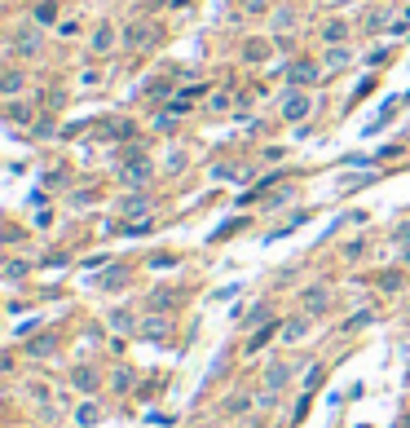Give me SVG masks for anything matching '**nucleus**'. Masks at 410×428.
Here are the masks:
<instances>
[{
  "instance_id": "nucleus-5",
  "label": "nucleus",
  "mask_w": 410,
  "mask_h": 428,
  "mask_svg": "<svg viewBox=\"0 0 410 428\" xmlns=\"http://www.w3.org/2000/svg\"><path fill=\"white\" fill-rule=\"evenodd\" d=\"M300 305H305V314H327V309H331V287L313 283V287H305V296H300Z\"/></svg>"
},
{
  "instance_id": "nucleus-22",
  "label": "nucleus",
  "mask_w": 410,
  "mask_h": 428,
  "mask_svg": "<svg viewBox=\"0 0 410 428\" xmlns=\"http://www.w3.org/2000/svg\"><path fill=\"white\" fill-rule=\"evenodd\" d=\"M31 274V260H5V283H22Z\"/></svg>"
},
{
  "instance_id": "nucleus-41",
  "label": "nucleus",
  "mask_w": 410,
  "mask_h": 428,
  "mask_svg": "<svg viewBox=\"0 0 410 428\" xmlns=\"http://www.w3.org/2000/svg\"><path fill=\"white\" fill-rule=\"evenodd\" d=\"M402 265H410V247H406V256H402Z\"/></svg>"
},
{
  "instance_id": "nucleus-43",
  "label": "nucleus",
  "mask_w": 410,
  "mask_h": 428,
  "mask_svg": "<svg viewBox=\"0 0 410 428\" xmlns=\"http://www.w3.org/2000/svg\"><path fill=\"white\" fill-rule=\"evenodd\" d=\"M172 5H177V9H181V5H186V0H172Z\"/></svg>"
},
{
  "instance_id": "nucleus-29",
  "label": "nucleus",
  "mask_w": 410,
  "mask_h": 428,
  "mask_svg": "<svg viewBox=\"0 0 410 428\" xmlns=\"http://www.w3.org/2000/svg\"><path fill=\"white\" fill-rule=\"evenodd\" d=\"M371 323H375V314H371V309H357V314L344 323V331H362V327H371Z\"/></svg>"
},
{
  "instance_id": "nucleus-36",
  "label": "nucleus",
  "mask_w": 410,
  "mask_h": 428,
  "mask_svg": "<svg viewBox=\"0 0 410 428\" xmlns=\"http://www.w3.org/2000/svg\"><path fill=\"white\" fill-rule=\"evenodd\" d=\"M168 168L181 172V168H186V154H177V150H172V154H168Z\"/></svg>"
},
{
  "instance_id": "nucleus-16",
  "label": "nucleus",
  "mask_w": 410,
  "mask_h": 428,
  "mask_svg": "<svg viewBox=\"0 0 410 428\" xmlns=\"http://www.w3.org/2000/svg\"><path fill=\"white\" fill-rule=\"evenodd\" d=\"M124 283H128V269H124V265H111V269L98 278V287H102V292H124Z\"/></svg>"
},
{
  "instance_id": "nucleus-23",
  "label": "nucleus",
  "mask_w": 410,
  "mask_h": 428,
  "mask_svg": "<svg viewBox=\"0 0 410 428\" xmlns=\"http://www.w3.org/2000/svg\"><path fill=\"white\" fill-rule=\"evenodd\" d=\"M274 49H278V44H265V40H251L247 49H243V57H247V62H265V57H269Z\"/></svg>"
},
{
  "instance_id": "nucleus-44",
  "label": "nucleus",
  "mask_w": 410,
  "mask_h": 428,
  "mask_svg": "<svg viewBox=\"0 0 410 428\" xmlns=\"http://www.w3.org/2000/svg\"><path fill=\"white\" fill-rule=\"evenodd\" d=\"M406 18H410V5H406Z\"/></svg>"
},
{
  "instance_id": "nucleus-10",
  "label": "nucleus",
  "mask_w": 410,
  "mask_h": 428,
  "mask_svg": "<svg viewBox=\"0 0 410 428\" xmlns=\"http://www.w3.org/2000/svg\"><path fill=\"white\" fill-rule=\"evenodd\" d=\"M322 44H344L348 40V35H353V27H348V22L344 18H331V22H322Z\"/></svg>"
},
{
  "instance_id": "nucleus-32",
  "label": "nucleus",
  "mask_w": 410,
  "mask_h": 428,
  "mask_svg": "<svg viewBox=\"0 0 410 428\" xmlns=\"http://www.w3.org/2000/svg\"><path fill=\"white\" fill-rule=\"evenodd\" d=\"M208 177H216V181H230V177H234V168H230V163H212V168H208Z\"/></svg>"
},
{
  "instance_id": "nucleus-14",
  "label": "nucleus",
  "mask_w": 410,
  "mask_h": 428,
  "mask_svg": "<svg viewBox=\"0 0 410 428\" xmlns=\"http://www.w3.org/2000/svg\"><path fill=\"white\" fill-rule=\"evenodd\" d=\"M106 327L119 331V336H128V331H141L137 323H132V309H111V314H106Z\"/></svg>"
},
{
  "instance_id": "nucleus-19",
  "label": "nucleus",
  "mask_w": 410,
  "mask_h": 428,
  "mask_svg": "<svg viewBox=\"0 0 410 428\" xmlns=\"http://www.w3.org/2000/svg\"><path fill=\"white\" fill-rule=\"evenodd\" d=\"M119 208H124V217H141V221L150 217V199H137V195H128Z\"/></svg>"
},
{
  "instance_id": "nucleus-37",
  "label": "nucleus",
  "mask_w": 410,
  "mask_h": 428,
  "mask_svg": "<svg viewBox=\"0 0 410 428\" xmlns=\"http://www.w3.org/2000/svg\"><path fill=\"white\" fill-rule=\"evenodd\" d=\"M225 106H230V98H225V93H216V98L208 102V111H225Z\"/></svg>"
},
{
  "instance_id": "nucleus-25",
  "label": "nucleus",
  "mask_w": 410,
  "mask_h": 428,
  "mask_svg": "<svg viewBox=\"0 0 410 428\" xmlns=\"http://www.w3.org/2000/svg\"><path fill=\"white\" fill-rule=\"evenodd\" d=\"M269 314H274V309L265 305V301L251 305V309H247V327H265V323H269Z\"/></svg>"
},
{
  "instance_id": "nucleus-38",
  "label": "nucleus",
  "mask_w": 410,
  "mask_h": 428,
  "mask_svg": "<svg viewBox=\"0 0 410 428\" xmlns=\"http://www.w3.org/2000/svg\"><path fill=\"white\" fill-rule=\"evenodd\" d=\"M27 393H31L35 402H49V389H44V384H31V389H27Z\"/></svg>"
},
{
  "instance_id": "nucleus-33",
  "label": "nucleus",
  "mask_w": 410,
  "mask_h": 428,
  "mask_svg": "<svg viewBox=\"0 0 410 428\" xmlns=\"http://www.w3.org/2000/svg\"><path fill=\"white\" fill-rule=\"evenodd\" d=\"M247 14H269V0H243Z\"/></svg>"
},
{
  "instance_id": "nucleus-17",
  "label": "nucleus",
  "mask_w": 410,
  "mask_h": 428,
  "mask_svg": "<svg viewBox=\"0 0 410 428\" xmlns=\"http://www.w3.org/2000/svg\"><path fill=\"white\" fill-rule=\"evenodd\" d=\"M137 389V375L128 371V366H115L111 371V393H132Z\"/></svg>"
},
{
  "instance_id": "nucleus-35",
  "label": "nucleus",
  "mask_w": 410,
  "mask_h": 428,
  "mask_svg": "<svg viewBox=\"0 0 410 428\" xmlns=\"http://www.w3.org/2000/svg\"><path fill=\"white\" fill-rule=\"evenodd\" d=\"M102 84V71H84V89H98Z\"/></svg>"
},
{
  "instance_id": "nucleus-4",
  "label": "nucleus",
  "mask_w": 410,
  "mask_h": 428,
  "mask_svg": "<svg viewBox=\"0 0 410 428\" xmlns=\"http://www.w3.org/2000/svg\"><path fill=\"white\" fill-rule=\"evenodd\" d=\"M309 331H313V314H296V318H287V323H283L278 336H283V344H300Z\"/></svg>"
},
{
  "instance_id": "nucleus-15",
  "label": "nucleus",
  "mask_w": 410,
  "mask_h": 428,
  "mask_svg": "<svg viewBox=\"0 0 410 428\" xmlns=\"http://www.w3.org/2000/svg\"><path fill=\"white\" fill-rule=\"evenodd\" d=\"M292 84H313V80H322V66L318 62H292Z\"/></svg>"
},
{
  "instance_id": "nucleus-40",
  "label": "nucleus",
  "mask_w": 410,
  "mask_h": 428,
  "mask_svg": "<svg viewBox=\"0 0 410 428\" xmlns=\"http://www.w3.org/2000/svg\"><path fill=\"white\" fill-rule=\"evenodd\" d=\"M393 239H397V243H406V239H410V221L397 225V230H393Z\"/></svg>"
},
{
  "instance_id": "nucleus-18",
  "label": "nucleus",
  "mask_w": 410,
  "mask_h": 428,
  "mask_svg": "<svg viewBox=\"0 0 410 428\" xmlns=\"http://www.w3.org/2000/svg\"><path fill=\"white\" fill-rule=\"evenodd\" d=\"M49 353H57V336H35V340H27V358H49Z\"/></svg>"
},
{
  "instance_id": "nucleus-26",
  "label": "nucleus",
  "mask_w": 410,
  "mask_h": 428,
  "mask_svg": "<svg viewBox=\"0 0 410 428\" xmlns=\"http://www.w3.org/2000/svg\"><path fill=\"white\" fill-rule=\"evenodd\" d=\"M31 18L35 22H57V5H53V0H40V5L31 9Z\"/></svg>"
},
{
  "instance_id": "nucleus-39",
  "label": "nucleus",
  "mask_w": 410,
  "mask_h": 428,
  "mask_svg": "<svg viewBox=\"0 0 410 428\" xmlns=\"http://www.w3.org/2000/svg\"><path fill=\"white\" fill-rule=\"evenodd\" d=\"M150 265L154 269H168V265H177V256H150Z\"/></svg>"
},
{
  "instance_id": "nucleus-6",
  "label": "nucleus",
  "mask_w": 410,
  "mask_h": 428,
  "mask_svg": "<svg viewBox=\"0 0 410 428\" xmlns=\"http://www.w3.org/2000/svg\"><path fill=\"white\" fill-rule=\"evenodd\" d=\"M119 40H124V35H119V31L111 27V22H102V27H93V40H89V49H93V53H111Z\"/></svg>"
},
{
  "instance_id": "nucleus-21",
  "label": "nucleus",
  "mask_w": 410,
  "mask_h": 428,
  "mask_svg": "<svg viewBox=\"0 0 410 428\" xmlns=\"http://www.w3.org/2000/svg\"><path fill=\"white\" fill-rule=\"evenodd\" d=\"M348 62H353V53H348L344 44H331V53H327V62H322V66H327V71H340V66H348Z\"/></svg>"
},
{
  "instance_id": "nucleus-34",
  "label": "nucleus",
  "mask_w": 410,
  "mask_h": 428,
  "mask_svg": "<svg viewBox=\"0 0 410 428\" xmlns=\"http://www.w3.org/2000/svg\"><path fill=\"white\" fill-rule=\"evenodd\" d=\"M371 181H375V172H353V177H348V186H353V190L357 186H371Z\"/></svg>"
},
{
  "instance_id": "nucleus-9",
  "label": "nucleus",
  "mask_w": 410,
  "mask_h": 428,
  "mask_svg": "<svg viewBox=\"0 0 410 428\" xmlns=\"http://www.w3.org/2000/svg\"><path fill=\"white\" fill-rule=\"evenodd\" d=\"M287 380H292V362H269L265 366V393H278Z\"/></svg>"
},
{
  "instance_id": "nucleus-7",
  "label": "nucleus",
  "mask_w": 410,
  "mask_h": 428,
  "mask_svg": "<svg viewBox=\"0 0 410 428\" xmlns=\"http://www.w3.org/2000/svg\"><path fill=\"white\" fill-rule=\"evenodd\" d=\"M119 35H124L128 49H150L154 44V27H146V22H132V27H124Z\"/></svg>"
},
{
  "instance_id": "nucleus-1",
  "label": "nucleus",
  "mask_w": 410,
  "mask_h": 428,
  "mask_svg": "<svg viewBox=\"0 0 410 428\" xmlns=\"http://www.w3.org/2000/svg\"><path fill=\"white\" fill-rule=\"evenodd\" d=\"M278 111H283V120L287 124H300V120H309V111H313V98L305 89H283V98H278Z\"/></svg>"
},
{
  "instance_id": "nucleus-27",
  "label": "nucleus",
  "mask_w": 410,
  "mask_h": 428,
  "mask_svg": "<svg viewBox=\"0 0 410 428\" xmlns=\"http://www.w3.org/2000/svg\"><path fill=\"white\" fill-rule=\"evenodd\" d=\"M340 256H344V260H362V256H366V239H348V243L340 247Z\"/></svg>"
},
{
  "instance_id": "nucleus-3",
  "label": "nucleus",
  "mask_w": 410,
  "mask_h": 428,
  "mask_svg": "<svg viewBox=\"0 0 410 428\" xmlns=\"http://www.w3.org/2000/svg\"><path fill=\"white\" fill-rule=\"evenodd\" d=\"M150 159H146V154H141V150H132L128 154V159H124V181L128 186H141V181H150Z\"/></svg>"
},
{
  "instance_id": "nucleus-13",
  "label": "nucleus",
  "mask_w": 410,
  "mask_h": 428,
  "mask_svg": "<svg viewBox=\"0 0 410 428\" xmlns=\"http://www.w3.org/2000/svg\"><path fill=\"white\" fill-rule=\"evenodd\" d=\"M375 287L389 292V296H397V292L406 287V269H380V274H375Z\"/></svg>"
},
{
  "instance_id": "nucleus-12",
  "label": "nucleus",
  "mask_w": 410,
  "mask_h": 428,
  "mask_svg": "<svg viewBox=\"0 0 410 428\" xmlns=\"http://www.w3.org/2000/svg\"><path fill=\"white\" fill-rule=\"evenodd\" d=\"M71 420H75V428H93V424H102V407L89 398V402H80V407H75Z\"/></svg>"
},
{
  "instance_id": "nucleus-20",
  "label": "nucleus",
  "mask_w": 410,
  "mask_h": 428,
  "mask_svg": "<svg viewBox=\"0 0 410 428\" xmlns=\"http://www.w3.org/2000/svg\"><path fill=\"white\" fill-rule=\"evenodd\" d=\"M14 40H18V44H14V49H18L22 57H31V53H40V35H35V31H18V35H14Z\"/></svg>"
},
{
  "instance_id": "nucleus-8",
  "label": "nucleus",
  "mask_w": 410,
  "mask_h": 428,
  "mask_svg": "<svg viewBox=\"0 0 410 428\" xmlns=\"http://www.w3.org/2000/svg\"><path fill=\"white\" fill-rule=\"evenodd\" d=\"M177 305H181V292H177V287H159V292L146 296V309H150V314H168V309H177Z\"/></svg>"
},
{
  "instance_id": "nucleus-11",
  "label": "nucleus",
  "mask_w": 410,
  "mask_h": 428,
  "mask_svg": "<svg viewBox=\"0 0 410 428\" xmlns=\"http://www.w3.org/2000/svg\"><path fill=\"white\" fill-rule=\"evenodd\" d=\"M168 327H172V318H168V314H150L146 323H141L137 336H146V340H163V336H168Z\"/></svg>"
},
{
  "instance_id": "nucleus-24",
  "label": "nucleus",
  "mask_w": 410,
  "mask_h": 428,
  "mask_svg": "<svg viewBox=\"0 0 410 428\" xmlns=\"http://www.w3.org/2000/svg\"><path fill=\"white\" fill-rule=\"evenodd\" d=\"M0 93H5V98H18V93H22V71H5V80H0Z\"/></svg>"
},
{
  "instance_id": "nucleus-31",
  "label": "nucleus",
  "mask_w": 410,
  "mask_h": 428,
  "mask_svg": "<svg viewBox=\"0 0 410 428\" xmlns=\"http://www.w3.org/2000/svg\"><path fill=\"white\" fill-rule=\"evenodd\" d=\"M5 120H14V124H22V120H27V106L9 102V106H5Z\"/></svg>"
},
{
  "instance_id": "nucleus-2",
  "label": "nucleus",
  "mask_w": 410,
  "mask_h": 428,
  "mask_svg": "<svg viewBox=\"0 0 410 428\" xmlns=\"http://www.w3.org/2000/svg\"><path fill=\"white\" fill-rule=\"evenodd\" d=\"M71 384H75L80 389V393H98V389L106 384V375L98 371V366H89V362H80V366H71Z\"/></svg>"
},
{
  "instance_id": "nucleus-30",
  "label": "nucleus",
  "mask_w": 410,
  "mask_h": 428,
  "mask_svg": "<svg viewBox=\"0 0 410 428\" xmlns=\"http://www.w3.org/2000/svg\"><path fill=\"white\" fill-rule=\"evenodd\" d=\"M274 27H278V31L287 27V31H292V27H296V9H274Z\"/></svg>"
},
{
  "instance_id": "nucleus-28",
  "label": "nucleus",
  "mask_w": 410,
  "mask_h": 428,
  "mask_svg": "<svg viewBox=\"0 0 410 428\" xmlns=\"http://www.w3.org/2000/svg\"><path fill=\"white\" fill-rule=\"evenodd\" d=\"M243 411H251V393H234L225 402V415H243Z\"/></svg>"
},
{
  "instance_id": "nucleus-42",
  "label": "nucleus",
  "mask_w": 410,
  "mask_h": 428,
  "mask_svg": "<svg viewBox=\"0 0 410 428\" xmlns=\"http://www.w3.org/2000/svg\"><path fill=\"white\" fill-rule=\"evenodd\" d=\"M402 428H410V415H406V420H402Z\"/></svg>"
}]
</instances>
